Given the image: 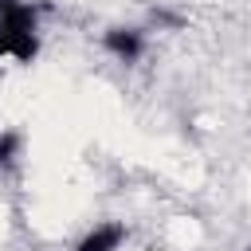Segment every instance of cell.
<instances>
[{"instance_id": "obj_3", "label": "cell", "mask_w": 251, "mask_h": 251, "mask_svg": "<svg viewBox=\"0 0 251 251\" xmlns=\"http://www.w3.org/2000/svg\"><path fill=\"white\" fill-rule=\"evenodd\" d=\"M20 153V133H0V165H8Z\"/></svg>"}, {"instance_id": "obj_2", "label": "cell", "mask_w": 251, "mask_h": 251, "mask_svg": "<svg viewBox=\"0 0 251 251\" xmlns=\"http://www.w3.org/2000/svg\"><path fill=\"white\" fill-rule=\"evenodd\" d=\"M126 239V227H118V224H106V227H94L75 251H118V243Z\"/></svg>"}, {"instance_id": "obj_1", "label": "cell", "mask_w": 251, "mask_h": 251, "mask_svg": "<svg viewBox=\"0 0 251 251\" xmlns=\"http://www.w3.org/2000/svg\"><path fill=\"white\" fill-rule=\"evenodd\" d=\"M102 43H106V51H114V55H118V59H126V63L141 55V35H137V31H129V27H110Z\"/></svg>"}, {"instance_id": "obj_4", "label": "cell", "mask_w": 251, "mask_h": 251, "mask_svg": "<svg viewBox=\"0 0 251 251\" xmlns=\"http://www.w3.org/2000/svg\"><path fill=\"white\" fill-rule=\"evenodd\" d=\"M4 55H12V35H8V27L0 24V59Z\"/></svg>"}]
</instances>
